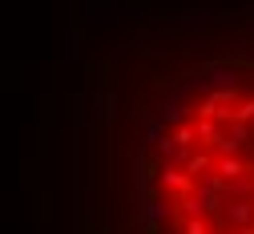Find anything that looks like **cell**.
<instances>
[{
	"label": "cell",
	"instance_id": "cell-1",
	"mask_svg": "<svg viewBox=\"0 0 254 234\" xmlns=\"http://www.w3.org/2000/svg\"><path fill=\"white\" fill-rule=\"evenodd\" d=\"M153 234H254V61H214L157 113L141 157Z\"/></svg>",
	"mask_w": 254,
	"mask_h": 234
}]
</instances>
